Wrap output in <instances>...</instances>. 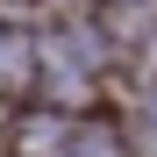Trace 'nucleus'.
I'll return each instance as SVG.
<instances>
[{
	"label": "nucleus",
	"mask_w": 157,
	"mask_h": 157,
	"mask_svg": "<svg viewBox=\"0 0 157 157\" xmlns=\"http://www.w3.org/2000/svg\"><path fill=\"white\" fill-rule=\"evenodd\" d=\"M150 150H157V114H150Z\"/></svg>",
	"instance_id": "f257e3e1"
},
{
	"label": "nucleus",
	"mask_w": 157,
	"mask_h": 157,
	"mask_svg": "<svg viewBox=\"0 0 157 157\" xmlns=\"http://www.w3.org/2000/svg\"><path fill=\"white\" fill-rule=\"evenodd\" d=\"M0 71H7V43H0Z\"/></svg>",
	"instance_id": "f03ea898"
}]
</instances>
